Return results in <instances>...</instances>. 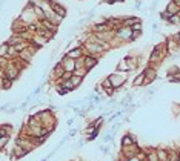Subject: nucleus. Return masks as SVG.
<instances>
[{
    "mask_svg": "<svg viewBox=\"0 0 180 161\" xmlns=\"http://www.w3.org/2000/svg\"><path fill=\"white\" fill-rule=\"evenodd\" d=\"M96 64V58H93V57H88L86 58V61H85V66H86V69H89L91 66H94Z\"/></svg>",
    "mask_w": 180,
    "mask_h": 161,
    "instance_id": "nucleus-3",
    "label": "nucleus"
},
{
    "mask_svg": "<svg viewBox=\"0 0 180 161\" xmlns=\"http://www.w3.org/2000/svg\"><path fill=\"white\" fill-rule=\"evenodd\" d=\"M6 140H8L6 137H3V138H0V147H3V146H5V143H6Z\"/></svg>",
    "mask_w": 180,
    "mask_h": 161,
    "instance_id": "nucleus-8",
    "label": "nucleus"
},
{
    "mask_svg": "<svg viewBox=\"0 0 180 161\" xmlns=\"http://www.w3.org/2000/svg\"><path fill=\"white\" fill-rule=\"evenodd\" d=\"M128 161H140V160H139V157H131Z\"/></svg>",
    "mask_w": 180,
    "mask_h": 161,
    "instance_id": "nucleus-9",
    "label": "nucleus"
},
{
    "mask_svg": "<svg viewBox=\"0 0 180 161\" xmlns=\"http://www.w3.org/2000/svg\"><path fill=\"white\" fill-rule=\"evenodd\" d=\"M103 88H105V89H108V92H109V94L112 92V85H111L109 80H105V82H103Z\"/></svg>",
    "mask_w": 180,
    "mask_h": 161,
    "instance_id": "nucleus-5",
    "label": "nucleus"
},
{
    "mask_svg": "<svg viewBox=\"0 0 180 161\" xmlns=\"http://www.w3.org/2000/svg\"><path fill=\"white\" fill-rule=\"evenodd\" d=\"M109 82H111V85H112V88H117V86H122L123 85V82H125V74H112L109 78Z\"/></svg>",
    "mask_w": 180,
    "mask_h": 161,
    "instance_id": "nucleus-1",
    "label": "nucleus"
},
{
    "mask_svg": "<svg viewBox=\"0 0 180 161\" xmlns=\"http://www.w3.org/2000/svg\"><path fill=\"white\" fill-rule=\"evenodd\" d=\"M79 54H80V51H79V49H77V51H72V52H69V57H77Z\"/></svg>",
    "mask_w": 180,
    "mask_h": 161,
    "instance_id": "nucleus-7",
    "label": "nucleus"
},
{
    "mask_svg": "<svg viewBox=\"0 0 180 161\" xmlns=\"http://www.w3.org/2000/svg\"><path fill=\"white\" fill-rule=\"evenodd\" d=\"M143 80H145V74H140L137 78H136V82H134V85L136 86H139V85H142V82H143Z\"/></svg>",
    "mask_w": 180,
    "mask_h": 161,
    "instance_id": "nucleus-6",
    "label": "nucleus"
},
{
    "mask_svg": "<svg viewBox=\"0 0 180 161\" xmlns=\"http://www.w3.org/2000/svg\"><path fill=\"white\" fill-rule=\"evenodd\" d=\"M157 158L162 160V161H166L169 157H166V152H165V151H159V152H157Z\"/></svg>",
    "mask_w": 180,
    "mask_h": 161,
    "instance_id": "nucleus-4",
    "label": "nucleus"
},
{
    "mask_svg": "<svg viewBox=\"0 0 180 161\" xmlns=\"http://www.w3.org/2000/svg\"><path fill=\"white\" fill-rule=\"evenodd\" d=\"M122 144L126 147V146H133V138L130 137V135H126V137H123V140H122Z\"/></svg>",
    "mask_w": 180,
    "mask_h": 161,
    "instance_id": "nucleus-2",
    "label": "nucleus"
}]
</instances>
